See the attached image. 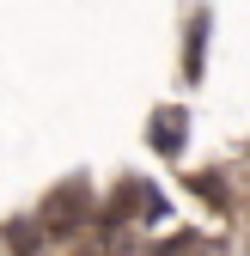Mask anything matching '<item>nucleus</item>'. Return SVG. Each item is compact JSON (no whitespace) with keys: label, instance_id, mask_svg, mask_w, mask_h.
<instances>
[{"label":"nucleus","instance_id":"obj_1","mask_svg":"<svg viewBox=\"0 0 250 256\" xmlns=\"http://www.w3.org/2000/svg\"><path fill=\"white\" fill-rule=\"evenodd\" d=\"M37 238H43V226H37V220H24V226H12V232H6V244H12L18 256H30V250H37Z\"/></svg>","mask_w":250,"mask_h":256}]
</instances>
